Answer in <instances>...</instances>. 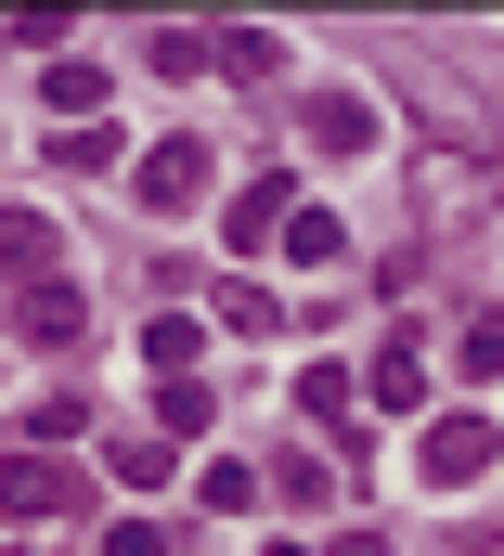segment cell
<instances>
[{
  "instance_id": "8992f818",
  "label": "cell",
  "mask_w": 504,
  "mask_h": 556,
  "mask_svg": "<svg viewBox=\"0 0 504 556\" xmlns=\"http://www.w3.org/2000/svg\"><path fill=\"white\" fill-rule=\"evenodd\" d=\"M194 350H207V324H194V311H155V324H142V363H155L168 389L194 376Z\"/></svg>"
},
{
  "instance_id": "4fadbf2b",
  "label": "cell",
  "mask_w": 504,
  "mask_h": 556,
  "mask_svg": "<svg viewBox=\"0 0 504 556\" xmlns=\"http://www.w3.org/2000/svg\"><path fill=\"white\" fill-rule=\"evenodd\" d=\"M337 247H350V233H337V207H298V220H285V260H311V273H324Z\"/></svg>"
},
{
  "instance_id": "5b68a950",
  "label": "cell",
  "mask_w": 504,
  "mask_h": 556,
  "mask_svg": "<svg viewBox=\"0 0 504 556\" xmlns=\"http://www.w3.org/2000/svg\"><path fill=\"white\" fill-rule=\"evenodd\" d=\"M311 142H324V155H363V142H376V104H363V91H311Z\"/></svg>"
},
{
  "instance_id": "7c38bea8",
  "label": "cell",
  "mask_w": 504,
  "mask_h": 556,
  "mask_svg": "<svg viewBox=\"0 0 504 556\" xmlns=\"http://www.w3.org/2000/svg\"><path fill=\"white\" fill-rule=\"evenodd\" d=\"M453 363H466V376H504V311H466V324H453Z\"/></svg>"
},
{
  "instance_id": "d6986e66",
  "label": "cell",
  "mask_w": 504,
  "mask_h": 556,
  "mask_svg": "<svg viewBox=\"0 0 504 556\" xmlns=\"http://www.w3.org/2000/svg\"><path fill=\"white\" fill-rule=\"evenodd\" d=\"M337 556H388V531H337Z\"/></svg>"
},
{
  "instance_id": "7a4b0ae2",
  "label": "cell",
  "mask_w": 504,
  "mask_h": 556,
  "mask_svg": "<svg viewBox=\"0 0 504 556\" xmlns=\"http://www.w3.org/2000/svg\"><path fill=\"white\" fill-rule=\"evenodd\" d=\"M65 505H78L65 453H0V518H65Z\"/></svg>"
},
{
  "instance_id": "3957f363",
  "label": "cell",
  "mask_w": 504,
  "mask_h": 556,
  "mask_svg": "<svg viewBox=\"0 0 504 556\" xmlns=\"http://www.w3.org/2000/svg\"><path fill=\"white\" fill-rule=\"evenodd\" d=\"M194 194H207V142L168 130L155 155H142V207H194Z\"/></svg>"
},
{
  "instance_id": "6da1fadb",
  "label": "cell",
  "mask_w": 504,
  "mask_h": 556,
  "mask_svg": "<svg viewBox=\"0 0 504 556\" xmlns=\"http://www.w3.org/2000/svg\"><path fill=\"white\" fill-rule=\"evenodd\" d=\"M414 466H427V492H466V479L504 466V440H492V415H440L427 440H414Z\"/></svg>"
},
{
  "instance_id": "2e32d148",
  "label": "cell",
  "mask_w": 504,
  "mask_h": 556,
  "mask_svg": "<svg viewBox=\"0 0 504 556\" xmlns=\"http://www.w3.org/2000/svg\"><path fill=\"white\" fill-rule=\"evenodd\" d=\"M298 415L337 427V415H350V376H337V363H311V376H298Z\"/></svg>"
},
{
  "instance_id": "ffe728a7",
  "label": "cell",
  "mask_w": 504,
  "mask_h": 556,
  "mask_svg": "<svg viewBox=\"0 0 504 556\" xmlns=\"http://www.w3.org/2000/svg\"><path fill=\"white\" fill-rule=\"evenodd\" d=\"M479 556H504V531H479Z\"/></svg>"
},
{
  "instance_id": "277c9868",
  "label": "cell",
  "mask_w": 504,
  "mask_h": 556,
  "mask_svg": "<svg viewBox=\"0 0 504 556\" xmlns=\"http://www.w3.org/2000/svg\"><path fill=\"white\" fill-rule=\"evenodd\" d=\"M0 285H26V298L65 285V273H52V220H39V207H0Z\"/></svg>"
},
{
  "instance_id": "9c48e42d",
  "label": "cell",
  "mask_w": 504,
  "mask_h": 556,
  "mask_svg": "<svg viewBox=\"0 0 504 556\" xmlns=\"http://www.w3.org/2000/svg\"><path fill=\"white\" fill-rule=\"evenodd\" d=\"M414 181H427V207H479L492 194V155H427Z\"/></svg>"
},
{
  "instance_id": "52a82bcc",
  "label": "cell",
  "mask_w": 504,
  "mask_h": 556,
  "mask_svg": "<svg viewBox=\"0 0 504 556\" xmlns=\"http://www.w3.org/2000/svg\"><path fill=\"white\" fill-rule=\"evenodd\" d=\"M363 389H376L388 415H414V402H427V350H414V337H388V350H376V376H363Z\"/></svg>"
},
{
  "instance_id": "e0dca14e",
  "label": "cell",
  "mask_w": 504,
  "mask_h": 556,
  "mask_svg": "<svg viewBox=\"0 0 504 556\" xmlns=\"http://www.w3.org/2000/svg\"><path fill=\"white\" fill-rule=\"evenodd\" d=\"M168 466H181V453H168V440H117V479H129V492H155V479H168Z\"/></svg>"
},
{
  "instance_id": "ac0fdd59",
  "label": "cell",
  "mask_w": 504,
  "mask_h": 556,
  "mask_svg": "<svg viewBox=\"0 0 504 556\" xmlns=\"http://www.w3.org/2000/svg\"><path fill=\"white\" fill-rule=\"evenodd\" d=\"M104 556H168V518H117V544Z\"/></svg>"
},
{
  "instance_id": "9a60e30c",
  "label": "cell",
  "mask_w": 504,
  "mask_h": 556,
  "mask_svg": "<svg viewBox=\"0 0 504 556\" xmlns=\"http://www.w3.org/2000/svg\"><path fill=\"white\" fill-rule=\"evenodd\" d=\"M220 65H234V78H272V65H285V39H272V26H234V39H220Z\"/></svg>"
},
{
  "instance_id": "8fae6325",
  "label": "cell",
  "mask_w": 504,
  "mask_h": 556,
  "mask_svg": "<svg viewBox=\"0 0 504 556\" xmlns=\"http://www.w3.org/2000/svg\"><path fill=\"white\" fill-rule=\"evenodd\" d=\"M194 492H207V518H247V505H259V466L220 453V466H194Z\"/></svg>"
},
{
  "instance_id": "30bf717a",
  "label": "cell",
  "mask_w": 504,
  "mask_h": 556,
  "mask_svg": "<svg viewBox=\"0 0 504 556\" xmlns=\"http://www.w3.org/2000/svg\"><path fill=\"white\" fill-rule=\"evenodd\" d=\"M39 91H52L65 117H91V104H104V65H91V52H52V78H39Z\"/></svg>"
},
{
  "instance_id": "5bb4252c",
  "label": "cell",
  "mask_w": 504,
  "mask_h": 556,
  "mask_svg": "<svg viewBox=\"0 0 504 556\" xmlns=\"http://www.w3.org/2000/svg\"><path fill=\"white\" fill-rule=\"evenodd\" d=\"M26 337L65 350V337H78V285H39V298H26Z\"/></svg>"
},
{
  "instance_id": "ba28073f",
  "label": "cell",
  "mask_w": 504,
  "mask_h": 556,
  "mask_svg": "<svg viewBox=\"0 0 504 556\" xmlns=\"http://www.w3.org/2000/svg\"><path fill=\"white\" fill-rule=\"evenodd\" d=\"M272 220H298V181H285V168H259L247 194H234V247H259Z\"/></svg>"
}]
</instances>
